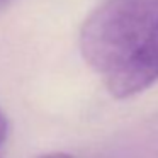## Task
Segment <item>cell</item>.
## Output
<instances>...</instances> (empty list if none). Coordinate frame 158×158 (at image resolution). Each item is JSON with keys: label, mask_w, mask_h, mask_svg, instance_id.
<instances>
[{"label": "cell", "mask_w": 158, "mask_h": 158, "mask_svg": "<svg viewBox=\"0 0 158 158\" xmlns=\"http://www.w3.org/2000/svg\"><path fill=\"white\" fill-rule=\"evenodd\" d=\"M80 51L116 99L158 80V0H109L85 19Z\"/></svg>", "instance_id": "obj_1"}, {"label": "cell", "mask_w": 158, "mask_h": 158, "mask_svg": "<svg viewBox=\"0 0 158 158\" xmlns=\"http://www.w3.org/2000/svg\"><path fill=\"white\" fill-rule=\"evenodd\" d=\"M7 131H9V126H7V119H5L4 112L0 110V144L5 141L7 138Z\"/></svg>", "instance_id": "obj_2"}, {"label": "cell", "mask_w": 158, "mask_h": 158, "mask_svg": "<svg viewBox=\"0 0 158 158\" xmlns=\"http://www.w3.org/2000/svg\"><path fill=\"white\" fill-rule=\"evenodd\" d=\"M38 158H72L68 153H60V151H56V153H46V155H41V156Z\"/></svg>", "instance_id": "obj_3"}, {"label": "cell", "mask_w": 158, "mask_h": 158, "mask_svg": "<svg viewBox=\"0 0 158 158\" xmlns=\"http://www.w3.org/2000/svg\"><path fill=\"white\" fill-rule=\"evenodd\" d=\"M12 4H14V0H0V12L5 10V9H7L9 5H12Z\"/></svg>", "instance_id": "obj_4"}]
</instances>
